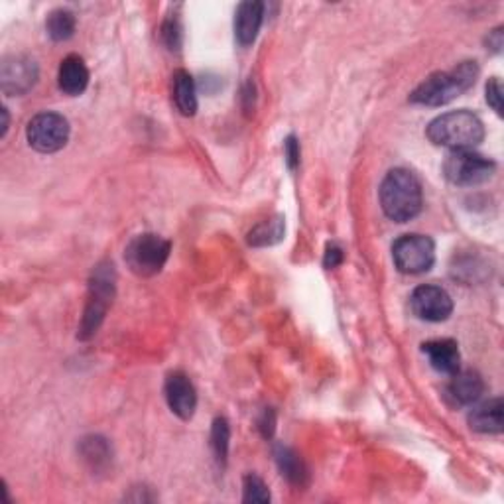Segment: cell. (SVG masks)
Here are the masks:
<instances>
[{"label": "cell", "mask_w": 504, "mask_h": 504, "mask_svg": "<svg viewBox=\"0 0 504 504\" xmlns=\"http://www.w3.org/2000/svg\"><path fill=\"white\" fill-rule=\"evenodd\" d=\"M380 205L390 221L408 223L420 215L423 194L420 179L404 167L390 170L380 184Z\"/></svg>", "instance_id": "cell-1"}, {"label": "cell", "mask_w": 504, "mask_h": 504, "mask_svg": "<svg viewBox=\"0 0 504 504\" xmlns=\"http://www.w3.org/2000/svg\"><path fill=\"white\" fill-rule=\"evenodd\" d=\"M479 75V65L475 62L459 63L453 71H438L432 73L428 80H423L414 93L410 100L423 107H442L452 103L461 93L469 91L473 87Z\"/></svg>", "instance_id": "cell-2"}, {"label": "cell", "mask_w": 504, "mask_h": 504, "mask_svg": "<svg viewBox=\"0 0 504 504\" xmlns=\"http://www.w3.org/2000/svg\"><path fill=\"white\" fill-rule=\"evenodd\" d=\"M428 138L435 147L450 150H473L485 138V125L469 110H452L430 122Z\"/></svg>", "instance_id": "cell-3"}, {"label": "cell", "mask_w": 504, "mask_h": 504, "mask_svg": "<svg viewBox=\"0 0 504 504\" xmlns=\"http://www.w3.org/2000/svg\"><path fill=\"white\" fill-rule=\"evenodd\" d=\"M115 296V271L113 264H99L91 278V290H89V301L83 313L80 338L89 339L97 333L99 326L105 319V313Z\"/></svg>", "instance_id": "cell-4"}, {"label": "cell", "mask_w": 504, "mask_h": 504, "mask_svg": "<svg viewBox=\"0 0 504 504\" xmlns=\"http://www.w3.org/2000/svg\"><path fill=\"white\" fill-rule=\"evenodd\" d=\"M172 242L166 241L160 234L144 233L134 237L125 249V261L130 271L137 276H154L158 274L170 256Z\"/></svg>", "instance_id": "cell-5"}, {"label": "cell", "mask_w": 504, "mask_h": 504, "mask_svg": "<svg viewBox=\"0 0 504 504\" xmlns=\"http://www.w3.org/2000/svg\"><path fill=\"white\" fill-rule=\"evenodd\" d=\"M495 167V162L473 150H452L443 162V174L453 185L473 187L489 182Z\"/></svg>", "instance_id": "cell-6"}, {"label": "cell", "mask_w": 504, "mask_h": 504, "mask_svg": "<svg viewBox=\"0 0 504 504\" xmlns=\"http://www.w3.org/2000/svg\"><path fill=\"white\" fill-rule=\"evenodd\" d=\"M392 259L404 274L428 272L435 262V244L425 234H404L392 244Z\"/></svg>", "instance_id": "cell-7"}, {"label": "cell", "mask_w": 504, "mask_h": 504, "mask_svg": "<svg viewBox=\"0 0 504 504\" xmlns=\"http://www.w3.org/2000/svg\"><path fill=\"white\" fill-rule=\"evenodd\" d=\"M26 138L42 154L58 152L70 140V122L58 113H40L28 122Z\"/></svg>", "instance_id": "cell-8"}, {"label": "cell", "mask_w": 504, "mask_h": 504, "mask_svg": "<svg viewBox=\"0 0 504 504\" xmlns=\"http://www.w3.org/2000/svg\"><path fill=\"white\" fill-rule=\"evenodd\" d=\"M410 308L416 318L423 321L440 323L452 316L453 300L450 294H447V290H443L442 286L425 284V286H418L412 292Z\"/></svg>", "instance_id": "cell-9"}, {"label": "cell", "mask_w": 504, "mask_h": 504, "mask_svg": "<svg viewBox=\"0 0 504 504\" xmlns=\"http://www.w3.org/2000/svg\"><path fill=\"white\" fill-rule=\"evenodd\" d=\"M38 80V65L26 55H10L3 62L0 81L6 95H24Z\"/></svg>", "instance_id": "cell-10"}, {"label": "cell", "mask_w": 504, "mask_h": 504, "mask_svg": "<svg viewBox=\"0 0 504 504\" xmlns=\"http://www.w3.org/2000/svg\"><path fill=\"white\" fill-rule=\"evenodd\" d=\"M164 395L166 402L170 410L176 414L177 418L189 420L195 414L197 408V392L192 380L184 373H170L166 378L164 385Z\"/></svg>", "instance_id": "cell-11"}, {"label": "cell", "mask_w": 504, "mask_h": 504, "mask_svg": "<svg viewBox=\"0 0 504 504\" xmlns=\"http://www.w3.org/2000/svg\"><path fill=\"white\" fill-rule=\"evenodd\" d=\"M423 355L428 357L432 368L442 375H455L461 366V353L453 339H435L422 345Z\"/></svg>", "instance_id": "cell-12"}, {"label": "cell", "mask_w": 504, "mask_h": 504, "mask_svg": "<svg viewBox=\"0 0 504 504\" xmlns=\"http://www.w3.org/2000/svg\"><path fill=\"white\" fill-rule=\"evenodd\" d=\"M264 18V5L256 0H246L239 5L237 14H234V36H237L241 46H251L259 36Z\"/></svg>", "instance_id": "cell-13"}, {"label": "cell", "mask_w": 504, "mask_h": 504, "mask_svg": "<svg viewBox=\"0 0 504 504\" xmlns=\"http://www.w3.org/2000/svg\"><path fill=\"white\" fill-rule=\"evenodd\" d=\"M450 396L461 406L475 404L483 396L485 380L477 371H457L452 375V383L447 386Z\"/></svg>", "instance_id": "cell-14"}, {"label": "cell", "mask_w": 504, "mask_h": 504, "mask_svg": "<svg viewBox=\"0 0 504 504\" xmlns=\"http://www.w3.org/2000/svg\"><path fill=\"white\" fill-rule=\"evenodd\" d=\"M58 85L65 95H81L89 85V70L80 55H67L58 71Z\"/></svg>", "instance_id": "cell-15"}, {"label": "cell", "mask_w": 504, "mask_h": 504, "mask_svg": "<svg viewBox=\"0 0 504 504\" xmlns=\"http://www.w3.org/2000/svg\"><path fill=\"white\" fill-rule=\"evenodd\" d=\"M502 400L500 398H490L483 404L469 414V425L471 430L479 433H500L502 432Z\"/></svg>", "instance_id": "cell-16"}, {"label": "cell", "mask_w": 504, "mask_h": 504, "mask_svg": "<svg viewBox=\"0 0 504 504\" xmlns=\"http://www.w3.org/2000/svg\"><path fill=\"white\" fill-rule=\"evenodd\" d=\"M274 459L278 463L280 473H282L290 483L296 487H306L309 480V471L301 459L292 447L288 445H276L274 447Z\"/></svg>", "instance_id": "cell-17"}, {"label": "cell", "mask_w": 504, "mask_h": 504, "mask_svg": "<svg viewBox=\"0 0 504 504\" xmlns=\"http://www.w3.org/2000/svg\"><path fill=\"white\" fill-rule=\"evenodd\" d=\"M174 103L177 110L185 117H194L197 110V93L194 77L184 70L174 73Z\"/></svg>", "instance_id": "cell-18"}, {"label": "cell", "mask_w": 504, "mask_h": 504, "mask_svg": "<svg viewBox=\"0 0 504 504\" xmlns=\"http://www.w3.org/2000/svg\"><path fill=\"white\" fill-rule=\"evenodd\" d=\"M46 30L50 33V38L55 42L70 40L75 33V14L67 8L52 10L46 20Z\"/></svg>", "instance_id": "cell-19"}, {"label": "cell", "mask_w": 504, "mask_h": 504, "mask_svg": "<svg viewBox=\"0 0 504 504\" xmlns=\"http://www.w3.org/2000/svg\"><path fill=\"white\" fill-rule=\"evenodd\" d=\"M284 219L282 217H274V219H266L262 223H259L251 233H249V242L252 246H271L282 241L284 237Z\"/></svg>", "instance_id": "cell-20"}, {"label": "cell", "mask_w": 504, "mask_h": 504, "mask_svg": "<svg viewBox=\"0 0 504 504\" xmlns=\"http://www.w3.org/2000/svg\"><path fill=\"white\" fill-rule=\"evenodd\" d=\"M229 440H231V428L225 418H215L211 428V450L215 453V459L225 465L227 453H229Z\"/></svg>", "instance_id": "cell-21"}, {"label": "cell", "mask_w": 504, "mask_h": 504, "mask_svg": "<svg viewBox=\"0 0 504 504\" xmlns=\"http://www.w3.org/2000/svg\"><path fill=\"white\" fill-rule=\"evenodd\" d=\"M81 450H83V457L93 465V469L105 467L110 461V447H109L107 440L99 438V435H95V438L83 440Z\"/></svg>", "instance_id": "cell-22"}, {"label": "cell", "mask_w": 504, "mask_h": 504, "mask_svg": "<svg viewBox=\"0 0 504 504\" xmlns=\"http://www.w3.org/2000/svg\"><path fill=\"white\" fill-rule=\"evenodd\" d=\"M242 500L244 502H271V490H268L264 480L259 475H246L242 485Z\"/></svg>", "instance_id": "cell-23"}, {"label": "cell", "mask_w": 504, "mask_h": 504, "mask_svg": "<svg viewBox=\"0 0 504 504\" xmlns=\"http://www.w3.org/2000/svg\"><path fill=\"white\" fill-rule=\"evenodd\" d=\"M162 36H164V42H166L167 48L179 50V46H182V26H179V22L176 18H170V20L164 22Z\"/></svg>", "instance_id": "cell-24"}, {"label": "cell", "mask_w": 504, "mask_h": 504, "mask_svg": "<svg viewBox=\"0 0 504 504\" xmlns=\"http://www.w3.org/2000/svg\"><path fill=\"white\" fill-rule=\"evenodd\" d=\"M487 103L497 110V115H502V87L499 77H492L487 83Z\"/></svg>", "instance_id": "cell-25"}, {"label": "cell", "mask_w": 504, "mask_h": 504, "mask_svg": "<svg viewBox=\"0 0 504 504\" xmlns=\"http://www.w3.org/2000/svg\"><path fill=\"white\" fill-rule=\"evenodd\" d=\"M284 152H286V160H288V166L294 167L300 164V144L294 137H290L286 142H284Z\"/></svg>", "instance_id": "cell-26"}, {"label": "cell", "mask_w": 504, "mask_h": 504, "mask_svg": "<svg viewBox=\"0 0 504 504\" xmlns=\"http://www.w3.org/2000/svg\"><path fill=\"white\" fill-rule=\"evenodd\" d=\"M345 259L343 249L339 244H329L328 251H326V259H323V264L326 268H338Z\"/></svg>", "instance_id": "cell-27"}, {"label": "cell", "mask_w": 504, "mask_h": 504, "mask_svg": "<svg viewBox=\"0 0 504 504\" xmlns=\"http://www.w3.org/2000/svg\"><path fill=\"white\" fill-rule=\"evenodd\" d=\"M261 430L264 438H271L272 432H274V412L272 410H266L264 412V418L261 420Z\"/></svg>", "instance_id": "cell-28"}]
</instances>
